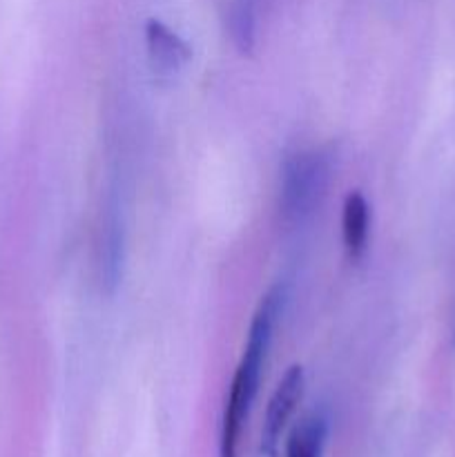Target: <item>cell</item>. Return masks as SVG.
I'll use <instances>...</instances> for the list:
<instances>
[{"instance_id": "8", "label": "cell", "mask_w": 455, "mask_h": 457, "mask_svg": "<svg viewBox=\"0 0 455 457\" xmlns=\"http://www.w3.org/2000/svg\"><path fill=\"white\" fill-rule=\"evenodd\" d=\"M453 342H455V324H453Z\"/></svg>"}, {"instance_id": "1", "label": "cell", "mask_w": 455, "mask_h": 457, "mask_svg": "<svg viewBox=\"0 0 455 457\" xmlns=\"http://www.w3.org/2000/svg\"><path fill=\"white\" fill-rule=\"evenodd\" d=\"M330 181V161L319 150L294 152L284 161L279 186V214L284 223H303L326 195Z\"/></svg>"}, {"instance_id": "4", "label": "cell", "mask_w": 455, "mask_h": 457, "mask_svg": "<svg viewBox=\"0 0 455 457\" xmlns=\"http://www.w3.org/2000/svg\"><path fill=\"white\" fill-rule=\"evenodd\" d=\"M145 43L147 61L159 83L177 80L192 58L190 45L159 18H150L145 22Z\"/></svg>"}, {"instance_id": "7", "label": "cell", "mask_w": 455, "mask_h": 457, "mask_svg": "<svg viewBox=\"0 0 455 457\" xmlns=\"http://www.w3.org/2000/svg\"><path fill=\"white\" fill-rule=\"evenodd\" d=\"M326 440L328 418L321 411L303 415L285 440V457H324Z\"/></svg>"}, {"instance_id": "2", "label": "cell", "mask_w": 455, "mask_h": 457, "mask_svg": "<svg viewBox=\"0 0 455 457\" xmlns=\"http://www.w3.org/2000/svg\"><path fill=\"white\" fill-rule=\"evenodd\" d=\"M259 384H261V370L239 364L235 378H232L226 409H223L219 457H239L241 433H244L250 411H252L254 397L259 393Z\"/></svg>"}, {"instance_id": "3", "label": "cell", "mask_w": 455, "mask_h": 457, "mask_svg": "<svg viewBox=\"0 0 455 457\" xmlns=\"http://www.w3.org/2000/svg\"><path fill=\"white\" fill-rule=\"evenodd\" d=\"M303 388H306V375H303V369L299 364L290 366V369L285 370L284 378H281V382L277 384L270 402H268L266 420H263L261 431L263 457H277L281 433L288 427L294 409H297L299 402H302Z\"/></svg>"}, {"instance_id": "6", "label": "cell", "mask_w": 455, "mask_h": 457, "mask_svg": "<svg viewBox=\"0 0 455 457\" xmlns=\"http://www.w3.org/2000/svg\"><path fill=\"white\" fill-rule=\"evenodd\" d=\"M125 262V232L123 223L116 210H112L105 219L101 239V286L105 293H114L123 277Z\"/></svg>"}, {"instance_id": "5", "label": "cell", "mask_w": 455, "mask_h": 457, "mask_svg": "<svg viewBox=\"0 0 455 457\" xmlns=\"http://www.w3.org/2000/svg\"><path fill=\"white\" fill-rule=\"evenodd\" d=\"M368 230H370V208L364 195L357 190L348 192L343 199L342 212V237L346 253L351 262H360L368 248Z\"/></svg>"}]
</instances>
